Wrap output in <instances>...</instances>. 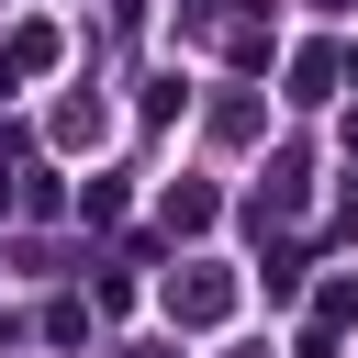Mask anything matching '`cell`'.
Wrapping results in <instances>:
<instances>
[{"label":"cell","mask_w":358,"mask_h":358,"mask_svg":"<svg viewBox=\"0 0 358 358\" xmlns=\"http://www.w3.org/2000/svg\"><path fill=\"white\" fill-rule=\"evenodd\" d=\"M324 90H336V56L302 45V56H291V101H324Z\"/></svg>","instance_id":"277c9868"},{"label":"cell","mask_w":358,"mask_h":358,"mask_svg":"<svg viewBox=\"0 0 358 358\" xmlns=\"http://www.w3.org/2000/svg\"><path fill=\"white\" fill-rule=\"evenodd\" d=\"M56 67V22H11V45H0V78H45Z\"/></svg>","instance_id":"3957f363"},{"label":"cell","mask_w":358,"mask_h":358,"mask_svg":"<svg viewBox=\"0 0 358 358\" xmlns=\"http://www.w3.org/2000/svg\"><path fill=\"white\" fill-rule=\"evenodd\" d=\"M168 313H179V324H224V313H235V280H224V268H190V280H168Z\"/></svg>","instance_id":"6da1fadb"},{"label":"cell","mask_w":358,"mask_h":358,"mask_svg":"<svg viewBox=\"0 0 358 358\" xmlns=\"http://www.w3.org/2000/svg\"><path fill=\"white\" fill-rule=\"evenodd\" d=\"M347 324H358V280H324V291H313V324H302V358H336Z\"/></svg>","instance_id":"7a4b0ae2"}]
</instances>
